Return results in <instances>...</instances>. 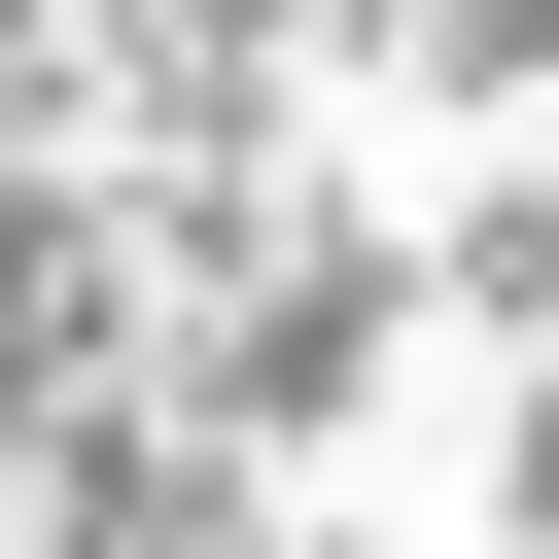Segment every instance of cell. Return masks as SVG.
Wrapping results in <instances>:
<instances>
[]
</instances>
